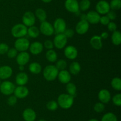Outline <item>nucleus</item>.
I'll use <instances>...</instances> for the list:
<instances>
[{
    "mask_svg": "<svg viewBox=\"0 0 121 121\" xmlns=\"http://www.w3.org/2000/svg\"><path fill=\"white\" fill-rule=\"evenodd\" d=\"M109 6L110 8L112 9V10H119L121 7V0H111L109 3Z\"/></svg>",
    "mask_w": 121,
    "mask_h": 121,
    "instance_id": "obj_35",
    "label": "nucleus"
},
{
    "mask_svg": "<svg viewBox=\"0 0 121 121\" xmlns=\"http://www.w3.org/2000/svg\"><path fill=\"white\" fill-rule=\"evenodd\" d=\"M28 70L33 74H39L42 71V67L39 62H33L29 65Z\"/></svg>",
    "mask_w": 121,
    "mask_h": 121,
    "instance_id": "obj_24",
    "label": "nucleus"
},
{
    "mask_svg": "<svg viewBox=\"0 0 121 121\" xmlns=\"http://www.w3.org/2000/svg\"><path fill=\"white\" fill-rule=\"evenodd\" d=\"M109 31L111 32H113L117 30V25L113 21H110L107 25Z\"/></svg>",
    "mask_w": 121,
    "mask_h": 121,
    "instance_id": "obj_44",
    "label": "nucleus"
},
{
    "mask_svg": "<svg viewBox=\"0 0 121 121\" xmlns=\"http://www.w3.org/2000/svg\"><path fill=\"white\" fill-rule=\"evenodd\" d=\"M111 86L117 91L121 90V79L119 77H115L111 81Z\"/></svg>",
    "mask_w": 121,
    "mask_h": 121,
    "instance_id": "obj_31",
    "label": "nucleus"
},
{
    "mask_svg": "<svg viewBox=\"0 0 121 121\" xmlns=\"http://www.w3.org/2000/svg\"><path fill=\"white\" fill-rule=\"evenodd\" d=\"M55 66L59 71H61V70H66L67 66V63L65 59H60L57 60Z\"/></svg>",
    "mask_w": 121,
    "mask_h": 121,
    "instance_id": "obj_34",
    "label": "nucleus"
},
{
    "mask_svg": "<svg viewBox=\"0 0 121 121\" xmlns=\"http://www.w3.org/2000/svg\"><path fill=\"white\" fill-rule=\"evenodd\" d=\"M81 71V66L78 62L73 61L69 66V72L70 74L76 75Z\"/></svg>",
    "mask_w": 121,
    "mask_h": 121,
    "instance_id": "obj_25",
    "label": "nucleus"
},
{
    "mask_svg": "<svg viewBox=\"0 0 121 121\" xmlns=\"http://www.w3.org/2000/svg\"><path fill=\"white\" fill-rule=\"evenodd\" d=\"M13 94L17 98H24L29 94V90L25 85H18L15 88Z\"/></svg>",
    "mask_w": 121,
    "mask_h": 121,
    "instance_id": "obj_14",
    "label": "nucleus"
},
{
    "mask_svg": "<svg viewBox=\"0 0 121 121\" xmlns=\"http://www.w3.org/2000/svg\"><path fill=\"white\" fill-rule=\"evenodd\" d=\"M58 107H59V105H58L57 102L55 100L49 101L46 104V107L48 110H50V111L56 110L58 109Z\"/></svg>",
    "mask_w": 121,
    "mask_h": 121,
    "instance_id": "obj_36",
    "label": "nucleus"
},
{
    "mask_svg": "<svg viewBox=\"0 0 121 121\" xmlns=\"http://www.w3.org/2000/svg\"><path fill=\"white\" fill-rule=\"evenodd\" d=\"M38 121H46L44 119H40V120H39Z\"/></svg>",
    "mask_w": 121,
    "mask_h": 121,
    "instance_id": "obj_52",
    "label": "nucleus"
},
{
    "mask_svg": "<svg viewBox=\"0 0 121 121\" xmlns=\"http://www.w3.org/2000/svg\"><path fill=\"white\" fill-rule=\"evenodd\" d=\"M100 37L102 39H106L109 37V34L106 32H104L101 33Z\"/></svg>",
    "mask_w": 121,
    "mask_h": 121,
    "instance_id": "obj_47",
    "label": "nucleus"
},
{
    "mask_svg": "<svg viewBox=\"0 0 121 121\" xmlns=\"http://www.w3.org/2000/svg\"><path fill=\"white\" fill-rule=\"evenodd\" d=\"M57 102L59 106L61 109H69L73 106L74 103V97L67 93H62L59 96Z\"/></svg>",
    "mask_w": 121,
    "mask_h": 121,
    "instance_id": "obj_1",
    "label": "nucleus"
},
{
    "mask_svg": "<svg viewBox=\"0 0 121 121\" xmlns=\"http://www.w3.org/2000/svg\"><path fill=\"white\" fill-rule=\"evenodd\" d=\"M22 117L25 121H35L37 117L36 113L31 108H27L22 112Z\"/></svg>",
    "mask_w": 121,
    "mask_h": 121,
    "instance_id": "obj_21",
    "label": "nucleus"
},
{
    "mask_svg": "<svg viewBox=\"0 0 121 121\" xmlns=\"http://www.w3.org/2000/svg\"><path fill=\"white\" fill-rule=\"evenodd\" d=\"M43 44L41 43L40 42L36 41L34 42L30 45L28 49L30 50V52L31 53V54L37 55L41 53L43 51Z\"/></svg>",
    "mask_w": 121,
    "mask_h": 121,
    "instance_id": "obj_15",
    "label": "nucleus"
},
{
    "mask_svg": "<svg viewBox=\"0 0 121 121\" xmlns=\"http://www.w3.org/2000/svg\"><path fill=\"white\" fill-rule=\"evenodd\" d=\"M9 49V46L7 44L5 43H0V54L4 55L7 53Z\"/></svg>",
    "mask_w": 121,
    "mask_h": 121,
    "instance_id": "obj_40",
    "label": "nucleus"
},
{
    "mask_svg": "<svg viewBox=\"0 0 121 121\" xmlns=\"http://www.w3.org/2000/svg\"><path fill=\"white\" fill-rule=\"evenodd\" d=\"M30 54L27 52H21L17 55L16 61L19 65H25L29 62Z\"/></svg>",
    "mask_w": 121,
    "mask_h": 121,
    "instance_id": "obj_20",
    "label": "nucleus"
},
{
    "mask_svg": "<svg viewBox=\"0 0 121 121\" xmlns=\"http://www.w3.org/2000/svg\"><path fill=\"white\" fill-rule=\"evenodd\" d=\"M57 78H58V79L60 83L64 84H66L70 81L72 77H71V74L69 71L64 70L59 71Z\"/></svg>",
    "mask_w": 121,
    "mask_h": 121,
    "instance_id": "obj_18",
    "label": "nucleus"
},
{
    "mask_svg": "<svg viewBox=\"0 0 121 121\" xmlns=\"http://www.w3.org/2000/svg\"><path fill=\"white\" fill-rule=\"evenodd\" d=\"M89 28V23L87 20H80L77 23L75 27V30L78 34L82 35L88 32Z\"/></svg>",
    "mask_w": 121,
    "mask_h": 121,
    "instance_id": "obj_12",
    "label": "nucleus"
},
{
    "mask_svg": "<svg viewBox=\"0 0 121 121\" xmlns=\"http://www.w3.org/2000/svg\"><path fill=\"white\" fill-rule=\"evenodd\" d=\"M110 21H111V20L109 19V18L106 15H104L102 16H100L99 23H100L104 26H107Z\"/></svg>",
    "mask_w": 121,
    "mask_h": 121,
    "instance_id": "obj_43",
    "label": "nucleus"
},
{
    "mask_svg": "<svg viewBox=\"0 0 121 121\" xmlns=\"http://www.w3.org/2000/svg\"><path fill=\"white\" fill-rule=\"evenodd\" d=\"M80 20H86V14H81V16H80Z\"/></svg>",
    "mask_w": 121,
    "mask_h": 121,
    "instance_id": "obj_48",
    "label": "nucleus"
},
{
    "mask_svg": "<svg viewBox=\"0 0 121 121\" xmlns=\"http://www.w3.org/2000/svg\"><path fill=\"white\" fill-rule=\"evenodd\" d=\"M43 46L48 50L53 49V47H54L53 41H52L51 40H49V39L45 40L43 44Z\"/></svg>",
    "mask_w": 121,
    "mask_h": 121,
    "instance_id": "obj_42",
    "label": "nucleus"
},
{
    "mask_svg": "<svg viewBox=\"0 0 121 121\" xmlns=\"http://www.w3.org/2000/svg\"><path fill=\"white\" fill-rule=\"evenodd\" d=\"M22 24L26 27H31L34 26L35 23V16L34 13L31 11H26L22 17Z\"/></svg>",
    "mask_w": 121,
    "mask_h": 121,
    "instance_id": "obj_8",
    "label": "nucleus"
},
{
    "mask_svg": "<svg viewBox=\"0 0 121 121\" xmlns=\"http://www.w3.org/2000/svg\"><path fill=\"white\" fill-rule=\"evenodd\" d=\"M46 58L48 62H55L57 60V54L53 49H49L46 52Z\"/></svg>",
    "mask_w": 121,
    "mask_h": 121,
    "instance_id": "obj_29",
    "label": "nucleus"
},
{
    "mask_svg": "<svg viewBox=\"0 0 121 121\" xmlns=\"http://www.w3.org/2000/svg\"><path fill=\"white\" fill-rule=\"evenodd\" d=\"M30 43L27 38H18L14 43V47L17 50L18 52H26L29 48Z\"/></svg>",
    "mask_w": 121,
    "mask_h": 121,
    "instance_id": "obj_5",
    "label": "nucleus"
},
{
    "mask_svg": "<svg viewBox=\"0 0 121 121\" xmlns=\"http://www.w3.org/2000/svg\"><path fill=\"white\" fill-rule=\"evenodd\" d=\"M105 108V104L101 103V102H98V103H95L93 106V109H94L95 112H96V113H99L104 112Z\"/></svg>",
    "mask_w": 121,
    "mask_h": 121,
    "instance_id": "obj_37",
    "label": "nucleus"
},
{
    "mask_svg": "<svg viewBox=\"0 0 121 121\" xmlns=\"http://www.w3.org/2000/svg\"><path fill=\"white\" fill-rule=\"evenodd\" d=\"M98 98L100 102L104 104H107L111 100V93L106 89H102L98 93Z\"/></svg>",
    "mask_w": 121,
    "mask_h": 121,
    "instance_id": "obj_19",
    "label": "nucleus"
},
{
    "mask_svg": "<svg viewBox=\"0 0 121 121\" xmlns=\"http://www.w3.org/2000/svg\"><path fill=\"white\" fill-rule=\"evenodd\" d=\"M0 84H1V81H0Z\"/></svg>",
    "mask_w": 121,
    "mask_h": 121,
    "instance_id": "obj_53",
    "label": "nucleus"
},
{
    "mask_svg": "<svg viewBox=\"0 0 121 121\" xmlns=\"http://www.w3.org/2000/svg\"><path fill=\"white\" fill-rule=\"evenodd\" d=\"M89 121H99L96 119H91L90 120H89Z\"/></svg>",
    "mask_w": 121,
    "mask_h": 121,
    "instance_id": "obj_51",
    "label": "nucleus"
},
{
    "mask_svg": "<svg viewBox=\"0 0 121 121\" xmlns=\"http://www.w3.org/2000/svg\"><path fill=\"white\" fill-rule=\"evenodd\" d=\"M34 14H35V17L37 18L40 22L46 21V19H47V13H46V11L43 8H37L35 10Z\"/></svg>",
    "mask_w": 121,
    "mask_h": 121,
    "instance_id": "obj_28",
    "label": "nucleus"
},
{
    "mask_svg": "<svg viewBox=\"0 0 121 121\" xmlns=\"http://www.w3.org/2000/svg\"><path fill=\"white\" fill-rule=\"evenodd\" d=\"M28 81V76L22 71L19 72L15 77V83L18 85H25Z\"/></svg>",
    "mask_w": 121,
    "mask_h": 121,
    "instance_id": "obj_23",
    "label": "nucleus"
},
{
    "mask_svg": "<svg viewBox=\"0 0 121 121\" xmlns=\"http://www.w3.org/2000/svg\"><path fill=\"white\" fill-rule=\"evenodd\" d=\"M11 33L14 37H24L27 34V27L22 23L17 24L14 25L11 30Z\"/></svg>",
    "mask_w": 121,
    "mask_h": 121,
    "instance_id": "obj_3",
    "label": "nucleus"
},
{
    "mask_svg": "<svg viewBox=\"0 0 121 121\" xmlns=\"http://www.w3.org/2000/svg\"><path fill=\"white\" fill-rule=\"evenodd\" d=\"M17 102V98L14 95H10L7 99V103L9 106H14Z\"/></svg>",
    "mask_w": 121,
    "mask_h": 121,
    "instance_id": "obj_41",
    "label": "nucleus"
},
{
    "mask_svg": "<svg viewBox=\"0 0 121 121\" xmlns=\"http://www.w3.org/2000/svg\"><path fill=\"white\" fill-rule=\"evenodd\" d=\"M7 56L9 58H16L17 55H18V51L15 47L14 48H10L8 49L7 52Z\"/></svg>",
    "mask_w": 121,
    "mask_h": 121,
    "instance_id": "obj_39",
    "label": "nucleus"
},
{
    "mask_svg": "<svg viewBox=\"0 0 121 121\" xmlns=\"http://www.w3.org/2000/svg\"><path fill=\"white\" fill-rule=\"evenodd\" d=\"M41 1H43V2H44V3H49V2H50L51 1H52L53 0H41Z\"/></svg>",
    "mask_w": 121,
    "mask_h": 121,
    "instance_id": "obj_50",
    "label": "nucleus"
},
{
    "mask_svg": "<svg viewBox=\"0 0 121 121\" xmlns=\"http://www.w3.org/2000/svg\"><path fill=\"white\" fill-rule=\"evenodd\" d=\"M63 34L66 36L67 39L68 38H72L74 34V31L72 28H68V29H66Z\"/></svg>",
    "mask_w": 121,
    "mask_h": 121,
    "instance_id": "obj_45",
    "label": "nucleus"
},
{
    "mask_svg": "<svg viewBox=\"0 0 121 121\" xmlns=\"http://www.w3.org/2000/svg\"><path fill=\"white\" fill-rule=\"evenodd\" d=\"M40 30L35 26H31L27 28V34L31 38H37L40 35Z\"/></svg>",
    "mask_w": 121,
    "mask_h": 121,
    "instance_id": "obj_26",
    "label": "nucleus"
},
{
    "mask_svg": "<svg viewBox=\"0 0 121 121\" xmlns=\"http://www.w3.org/2000/svg\"><path fill=\"white\" fill-rule=\"evenodd\" d=\"M65 7L70 13H77L79 11V2L78 0H66Z\"/></svg>",
    "mask_w": 121,
    "mask_h": 121,
    "instance_id": "obj_13",
    "label": "nucleus"
},
{
    "mask_svg": "<svg viewBox=\"0 0 121 121\" xmlns=\"http://www.w3.org/2000/svg\"><path fill=\"white\" fill-rule=\"evenodd\" d=\"M111 10L109 3L105 0H100L96 5V11L102 15H106Z\"/></svg>",
    "mask_w": 121,
    "mask_h": 121,
    "instance_id": "obj_10",
    "label": "nucleus"
},
{
    "mask_svg": "<svg viewBox=\"0 0 121 121\" xmlns=\"http://www.w3.org/2000/svg\"><path fill=\"white\" fill-rule=\"evenodd\" d=\"M19 70L23 71L24 70V65H19Z\"/></svg>",
    "mask_w": 121,
    "mask_h": 121,
    "instance_id": "obj_49",
    "label": "nucleus"
},
{
    "mask_svg": "<svg viewBox=\"0 0 121 121\" xmlns=\"http://www.w3.org/2000/svg\"><path fill=\"white\" fill-rule=\"evenodd\" d=\"M65 56L70 60H74L78 57V51L76 47L72 45H69L65 47L64 50Z\"/></svg>",
    "mask_w": 121,
    "mask_h": 121,
    "instance_id": "obj_11",
    "label": "nucleus"
},
{
    "mask_svg": "<svg viewBox=\"0 0 121 121\" xmlns=\"http://www.w3.org/2000/svg\"><path fill=\"white\" fill-rule=\"evenodd\" d=\"M31 1H33V0H31Z\"/></svg>",
    "mask_w": 121,
    "mask_h": 121,
    "instance_id": "obj_54",
    "label": "nucleus"
},
{
    "mask_svg": "<svg viewBox=\"0 0 121 121\" xmlns=\"http://www.w3.org/2000/svg\"><path fill=\"white\" fill-rule=\"evenodd\" d=\"M53 28H54V32L57 34H60V33H63L66 30V23L65 20L62 18H57L56 19L53 23Z\"/></svg>",
    "mask_w": 121,
    "mask_h": 121,
    "instance_id": "obj_9",
    "label": "nucleus"
},
{
    "mask_svg": "<svg viewBox=\"0 0 121 121\" xmlns=\"http://www.w3.org/2000/svg\"><path fill=\"white\" fill-rule=\"evenodd\" d=\"M100 121H118L117 116L115 114L112 112L105 113L102 116Z\"/></svg>",
    "mask_w": 121,
    "mask_h": 121,
    "instance_id": "obj_32",
    "label": "nucleus"
},
{
    "mask_svg": "<svg viewBox=\"0 0 121 121\" xmlns=\"http://www.w3.org/2000/svg\"><path fill=\"white\" fill-rule=\"evenodd\" d=\"M112 102L113 104L117 106H121V94L118 93L114 95L112 97Z\"/></svg>",
    "mask_w": 121,
    "mask_h": 121,
    "instance_id": "obj_38",
    "label": "nucleus"
},
{
    "mask_svg": "<svg viewBox=\"0 0 121 121\" xmlns=\"http://www.w3.org/2000/svg\"><path fill=\"white\" fill-rule=\"evenodd\" d=\"M13 69L8 65H3L0 66V79H8L13 75Z\"/></svg>",
    "mask_w": 121,
    "mask_h": 121,
    "instance_id": "obj_16",
    "label": "nucleus"
},
{
    "mask_svg": "<svg viewBox=\"0 0 121 121\" xmlns=\"http://www.w3.org/2000/svg\"><path fill=\"white\" fill-rule=\"evenodd\" d=\"M100 15L96 11H90L86 14V20L89 24H96L100 21Z\"/></svg>",
    "mask_w": 121,
    "mask_h": 121,
    "instance_id": "obj_17",
    "label": "nucleus"
},
{
    "mask_svg": "<svg viewBox=\"0 0 121 121\" xmlns=\"http://www.w3.org/2000/svg\"><path fill=\"white\" fill-rule=\"evenodd\" d=\"M90 44L93 49L96 50H100L102 48V39L100 36L95 35L91 37L90 40Z\"/></svg>",
    "mask_w": 121,
    "mask_h": 121,
    "instance_id": "obj_22",
    "label": "nucleus"
},
{
    "mask_svg": "<svg viewBox=\"0 0 121 121\" xmlns=\"http://www.w3.org/2000/svg\"><path fill=\"white\" fill-rule=\"evenodd\" d=\"M54 46L58 49H62L66 47L67 43V38L63 33L57 34L53 41Z\"/></svg>",
    "mask_w": 121,
    "mask_h": 121,
    "instance_id": "obj_7",
    "label": "nucleus"
},
{
    "mask_svg": "<svg viewBox=\"0 0 121 121\" xmlns=\"http://www.w3.org/2000/svg\"><path fill=\"white\" fill-rule=\"evenodd\" d=\"M15 86L9 81H4L0 84V91L5 96H10L14 93Z\"/></svg>",
    "mask_w": 121,
    "mask_h": 121,
    "instance_id": "obj_4",
    "label": "nucleus"
},
{
    "mask_svg": "<svg viewBox=\"0 0 121 121\" xmlns=\"http://www.w3.org/2000/svg\"><path fill=\"white\" fill-rule=\"evenodd\" d=\"M106 16L109 18L111 21H113V20H115L117 18V14L113 10H110L108 13L106 14Z\"/></svg>",
    "mask_w": 121,
    "mask_h": 121,
    "instance_id": "obj_46",
    "label": "nucleus"
},
{
    "mask_svg": "<svg viewBox=\"0 0 121 121\" xmlns=\"http://www.w3.org/2000/svg\"><path fill=\"white\" fill-rule=\"evenodd\" d=\"M111 40L112 43L115 46H119L121 43V33L119 30H116L112 32Z\"/></svg>",
    "mask_w": 121,
    "mask_h": 121,
    "instance_id": "obj_27",
    "label": "nucleus"
},
{
    "mask_svg": "<svg viewBox=\"0 0 121 121\" xmlns=\"http://www.w3.org/2000/svg\"><path fill=\"white\" fill-rule=\"evenodd\" d=\"M91 5V3L89 0H81V1L79 3V10L86 11L89 9Z\"/></svg>",
    "mask_w": 121,
    "mask_h": 121,
    "instance_id": "obj_33",
    "label": "nucleus"
},
{
    "mask_svg": "<svg viewBox=\"0 0 121 121\" xmlns=\"http://www.w3.org/2000/svg\"><path fill=\"white\" fill-rule=\"evenodd\" d=\"M59 71L55 65H48L44 68L43 75L44 78L48 81H53L57 77Z\"/></svg>",
    "mask_w": 121,
    "mask_h": 121,
    "instance_id": "obj_2",
    "label": "nucleus"
},
{
    "mask_svg": "<svg viewBox=\"0 0 121 121\" xmlns=\"http://www.w3.org/2000/svg\"><path fill=\"white\" fill-rule=\"evenodd\" d=\"M39 30L40 33L46 36H50L54 33V30L53 25L46 20L41 22Z\"/></svg>",
    "mask_w": 121,
    "mask_h": 121,
    "instance_id": "obj_6",
    "label": "nucleus"
},
{
    "mask_svg": "<svg viewBox=\"0 0 121 121\" xmlns=\"http://www.w3.org/2000/svg\"><path fill=\"white\" fill-rule=\"evenodd\" d=\"M66 89L67 94H69L70 96L74 97L76 96V94L77 87L74 83L69 82L67 84H66Z\"/></svg>",
    "mask_w": 121,
    "mask_h": 121,
    "instance_id": "obj_30",
    "label": "nucleus"
}]
</instances>
